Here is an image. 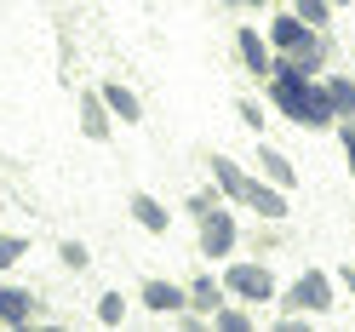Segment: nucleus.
<instances>
[{
	"label": "nucleus",
	"mask_w": 355,
	"mask_h": 332,
	"mask_svg": "<svg viewBox=\"0 0 355 332\" xmlns=\"http://www.w3.org/2000/svg\"><path fill=\"white\" fill-rule=\"evenodd\" d=\"M263 92H270V109H281L298 132H338V109H332L327 80H315V75H270Z\"/></svg>",
	"instance_id": "f257e3e1"
},
{
	"label": "nucleus",
	"mask_w": 355,
	"mask_h": 332,
	"mask_svg": "<svg viewBox=\"0 0 355 332\" xmlns=\"http://www.w3.org/2000/svg\"><path fill=\"white\" fill-rule=\"evenodd\" d=\"M224 286H230V298H241V304H275L281 298L275 270L270 263H252V258H230L224 263Z\"/></svg>",
	"instance_id": "f03ea898"
},
{
	"label": "nucleus",
	"mask_w": 355,
	"mask_h": 332,
	"mask_svg": "<svg viewBox=\"0 0 355 332\" xmlns=\"http://www.w3.org/2000/svg\"><path fill=\"white\" fill-rule=\"evenodd\" d=\"M332 286H338V275L304 270V275L281 292V304H286V309H309V315H327V309H332Z\"/></svg>",
	"instance_id": "7ed1b4c3"
},
{
	"label": "nucleus",
	"mask_w": 355,
	"mask_h": 332,
	"mask_svg": "<svg viewBox=\"0 0 355 332\" xmlns=\"http://www.w3.org/2000/svg\"><path fill=\"white\" fill-rule=\"evenodd\" d=\"M241 207L258 212L263 224H281V218L293 212V189H281V184H270V178L258 172V178H247V195H241Z\"/></svg>",
	"instance_id": "20e7f679"
},
{
	"label": "nucleus",
	"mask_w": 355,
	"mask_h": 332,
	"mask_svg": "<svg viewBox=\"0 0 355 332\" xmlns=\"http://www.w3.org/2000/svg\"><path fill=\"white\" fill-rule=\"evenodd\" d=\"M235 241H241L235 212H230V201H218V207L201 218V258H230V252H235Z\"/></svg>",
	"instance_id": "39448f33"
},
{
	"label": "nucleus",
	"mask_w": 355,
	"mask_h": 332,
	"mask_svg": "<svg viewBox=\"0 0 355 332\" xmlns=\"http://www.w3.org/2000/svg\"><path fill=\"white\" fill-rule=\"evenodd\" d=\"M235 58L247 63V75H258V80L275 75V46H270V35H258V29H235Z\"/></svg>",
	"instance_id": "423d86ee"
},
{
	"label": "nucleus",
	"mask_w": 355,
	"mask_h": 332,
	"mask_svg": "<svg viewBox=\"0 0 355 332\" xmlns=\"http://www.w3.org/2000/svg\"><path fill=\"white\" fill-rule=\"evenodd\" d=\"M138 304L149 309V315H178V309H189V286H178V281H161V275H149L138 286Z\"/></svg>",
	"instance_id": "0eeeda50"
},
{
	"label": "nucleus",
	"mask_w": 355,
	"mask_h": 332,
	"mask_svg": "<svg viewBox=\"0 0 355 332\" xmlns=\"http://www.w3.org/2000/svg\"><path fill=\"white\" fill-rule=\"evenodd\" d=\"M80 138H92V143H109V138H115V109L103 103L98 86H92V92H80Z\"/></svg>",
	"instance_id": "6e6552de"
},
{
	"label": "nucleus",
	"mask_w": 355,
	"mask_h": 332,
	"mask_svg": "<svg viewBox=\"0 0 355 332\" xmlns=\"http://www.w3.org/2000/svg\"><path fill=\"white\" fill-rule=\"evenodd\" d=\"M40 321V309H35V292H24V286H12V281H0V326H35Z\"/></svg>",
	"instance_id": "1a4fd4ad"
},
{
	"label": "nucleus",
	"mask_w": 355,
	"mask_h": 332,
	"mask_svg": "<svg viewBox=\"0 0 355 332\" xmlns=\"http://www.w3.org/2000/svg\"><path fill=\"white\" fill-rule=\"evenodd\" d=\"M207 166H212V184L224 189V201H230V207H241V195H247V178H252V172L241 166L235 155H224V149H218V155H212Z\"/></svg>",
	"instance_id": "9d476101"
},
{
	"label": "nucleus",
	"mask_w": 355,
	"mask_h": 332,
	"mask_svg": "<svg viewBox=\"0 0 355 332\" xmlns=\"http://www.w3.org/2000/svg\"><path fill=\"white\" fill-rule=\"evenodd\" d=\"M126 212H132V224H138V229H149V235H166V229H172V212L155 201V195H144V189L126 201Z\"/></svg>",
	"instance_id": "9b49d317"
},
{
	"label": "nucleus",
	"mask_w": 355,
	"mask_h": 332,
	"mask_svg": "<svg viewBox=\"0 0 355 332\" xmlns=\"http://www.w3.org/2000/svg\"><path fill=\"white\" fill-rule=\"evenodd\" d=\"M98 92H103V103H109V109H115V121H121V126H138V121H144V103H138V92H132V86L103 80Z\"/></svg>",
	"instance_id": "f8f14e48"
},
{
	"label": "nucleus",
	"mask_w": 355,
	"mask_h": 332,
	"mask_svg": "<svg viewBox=\"0 0 355 332\" xmlns=\"http://www.w3.org/2000/svg\"><path fill=\"white\" fill-rule=\"evenodd\" d=\"M258 172H263L270 184H281V189H298V166L286 161L275 143H258Z\"/></svg>",
	"instance_id": "ddd939ff"
},
{
	"label": "nucleus",
	"mask_w": 355,
	"mask_h": 332,
	"mask_svg": "<svg viewBox=\"0 0 355 332\" xmlns=\"http://www.w3.org/2000/svg\"><path fill=\"white\" fill-rule=\"evenodd\" d=\"M189 304L201 309V315H212V309H224V304H230V286H224V281H212V275H195V281H189Z\"/></svg>",
	"instance_id": "4468645a"
},
{
	"label": "nucleus",
	"mask_w": 355,
	"mask_h": 332,
	"mask_svg": "<svg viewBox=\"0 0 355 332\" xmlns=\"http://www.w3.org/2000/svg\"><path fill=\"white\" fill-rule=\"evenodd\" d=\"M327 92H332L338 121H349V115H355V80H349V75H327Z\"/></svg>",
	"instance_id": "2eb2a0df"
},
{
	"label": "nucleus",
	"mask_w": 355,
	"mask_h": 332,
	"mask_svg": "<svg viewBox=\"0 0 355 332\" xmlns=\"http://www.w3.org/2000/svg\"><path fill=\"white\" fill-rule=\"evenodd\" d=\"M212 326L218 332H252V315H247V309H235V304H224V309H212Z\"/></svg>",
	"instance_id": "dca6fc26"
},
{
	"label": "nucleus",
	"mask_w": 355,
	"mask_h": 332,
	"mask_svg": "<svg viewBox=\"0 0 355 332\" xmlns=\"http://www.w3.org/2000/svg\"><path fill=\"white\" fill-rule=\"evenodd\" d=\"M58 258H63V270H92V247H86V241H63V247H58Z\"/></svg>",
	"instance_id": "f3484780"
},
{
	"label": "nucleus",
	"mask_w": 355,
	"mask_h": 332,
	"mask_svg": "<svg viewBox=\"0 0 355 332\" xmlns=\"http://www.w3.org/2000/svg\"><path fill=\"white\" fill-rule=\"evenodd\" d=\"M293 12H298V17H309L315 29H327V24H332V12H338V6H332V0H293Z\"/></svg>",
	"instance_id": "a211bd4d"
},
{
	"label": "nucleus",
	"mask_w": 355,
	"mask_h": 332,
	"mask_svg": "<svg viewBox=\"0 0 355 332\" xmlns=\"http://www.w3.org/2000/svg\"><path fill=\"white\" fill-rule=\"evenodd\" d=\"M218 201H224V189H218V184H212V189H195V195H189V201H184V212L195 218V224H201V218H207V212H212Z\"/></svg>",
	"instance_id": "6ab92c4d"
},
{
	"label": "nucleus",
	"mask_w": 355,
	"mask_h": 332,
	"mask_svg": "<svg viewBox=\"0 0 355 332\" xmlns=\"http://www.w3.org/2000/svg\"><path fill=\"white\" fill-rule=\"evenodd\" d=\"M29 258V241L24 235H0V270H17Z\"/></svg>",
	"instance_id": "aec40b11"
},
{
	"label": "nucleus",
	"mask_w": 355,
	"mask_h": 332,
	"mask_svg": "<svg viewBox=\"0 0 355 332\" xmlns=\"http://www.w3.org/2000/svg\"><path fill=\"white\" fill-rule=\"evenodd\" d=\"M98 321H103V326H121V321H126V298H121V292H103V298H98Z\"/></svg>",
	"instance_id": "412c9836"
},
{
	"label": "nucleus",
	"mask_w": 355,
	"mask_h": 332,
	"mask_svg": "<svg viewBox=\"0 0 355 332\" xmlns=\"http://www.w3.org/2000/svg\"><path fill=\"white\" fill-rule=\"evenodd\" d=\"M235 115H241V126H247L252 138H258L263 126H270V121H263V103H252V98H241V103H235Z\"/></svg>",
	"instance_id": "4be33fe9"
},
{
	"label": "nucleus",
	"mask_w": 355,
	"mask_h": 332,
	"mask_svg": "<svg viewBox=\"0 0 355 332\" xmlns=\"http://www.w3.org/2000/svg\"><path fill=\"white\" fill-rule=\"evenodd\" d=\"M309 321H315L309 309H281V315H275V332H309Z\"/></svg>",
	"instance_id": "5701e85b"
},
{
	"label": "nucleus",
	"mask_w": 355,
	"mask_h": 332,
	"mask_svg": "<svg viewBox=\"0 0 355 332\" xmlns=\"http://www.w3.org/2000/svg\"><path fill=\"white\" fill-rule=\"evenodd\" d=\"M338 143H344V161H349V178H355V115L338 121Z\"/></svg>",
	"instance_id": "b1692460"
},
{
	"label": "nucleus",
	"mask_w": 355,
	"mask_h": 332,
	"mask_svg": "<svg viewBox=\"0 0 355 332\" xmlns=\"http://www.w3.org/2000/svg\"><path fill=\"white\" fill-rule=\"evenodd\" d=\"M338 286H344V292H349V304H355V263H344V270H338Z\"/></svg>",
	"instance_id": "393cba45"
},
{
	"label": "nucleus",
	"mask_w": 355,
	"mask_h": 332,
	"mask_svg": "<svg viewBox=\"0 0 355 332\" xmlns=\"http://www.w3.org/2000/svg\"><path fill=\"white\" fill-rule=\"evenodd\" d=\"M235 6H252V12H263V6H270V0H235Z\"/></svg>",
	"instance_id": "a878e982"
},
{
	"label": "nucleus",
	"mask_w": 355,
	"mask_h": 332,
	"mask_svg": "<svg viewBox=\"0 0 355 332\" xmlns=\"http://www.w3.org/2000/svg\"><path fill=\"white\" fill-rule=\"evenodd\" d=\"M332 6H338V12H344V6H355V0H332Z\"/></svg>",
	"instance_id": "bb28decb"
},
{
	"label": "nucleus",
	"mask_w": 355,
	"mask_h": 332,
	"mask_svg": "<svg viewBox=\"0 0 355 332\" xmlns=\"http://www.w3.org/2000/svg\"><path fill=\"white\" fill-rule=\"evenodd\" d=\"M230 6H235V0H230Z\"/></svg>",
	"instance_id": "cd10ccee"
}]
</instances>
